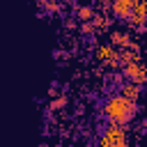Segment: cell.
I'll return each mask as SVG.
<instances>
[{"mask_svg":"<svg viewBox=\"0 0 147 147\" xmlns=\"http://www.w3.org/2000/svg\"><path fill=\"white\" fill-rule=\"evenodd\" d=\"M136 101H129L126 96H110V101L106 103V115L110 122H117V124H126L136 117Z\"/></svg>","mask_w":147,"mask_h":147,"instance_id":"1","label":"cell"},{"mask_svg":"<svg viewBox=\"0 0 147 147\" xmlns=\"http://www.w3.org/2000/svg\"><path fill=\"white\" fill-rule=\"evenodd\" d=\"M99 145H103V147H124V145H126L124 124H117V122H113V124L106 129V133L99 138Z\"/></svg>","mask_w":147,"mask_h":147,"instance_id":"2","label":"cell"},{"mask_svg":"<svg viewBox=\"0 0 147 147\" xmlns=\"http://www.w3.org/2000/svg\"><path fill=\"white\" fill-rule=\"evenodd\" d=\"M124 76L138 85L145 83V67L140 60H133V62H124Z\"/></svg>","mask_w":147,"mask_h":147,"instance_id":"3","label":"cell"},{"mask_svg":"<svg viewBox=\"0 0 147 147\" xmlns=\"http://www.w3.org/2000/svg\"><path fill=\"white\" fill-rule=\"evenodd\" d=\"M133 2H136V0H113V11H115L119 18H124V21H126V16H129V11H131Z\"/></svg>","mask_w":147,"mask_h":147,"instance_id":"4","label":"cell"},{"mask_svg":"<svg viewBox=\"0 0 147 147\" xmlns=\"http://www.w3.org/2000/svg\"><path fill=\"white\" fill-rule=\"evenodd\" d=\"M122 96H126L129 101H138V99H140V85L133 83V80H129V83L122 87Z\"/></svg>","mask_w":147,"mask_h":147,"instance_id":"5","label":"cell"},{"mask_svg":"<svg viewBox=\"0 0 147 147\" xmlns=\"http://www.w3.org/2000/svg\"><path fill=\"white\" fill-rule=\"evenodd\" d=\"M110 41H113V46H129V41H131V37L129 34H124V32H113L110 34Z\"/></svg>","mask_w":147,"mask_h":147,"instance_id":"6","label":"cell"},{"mask_svg":"<svg viewBox=\"0 0 147 147\" xmlns=\"http://www.w3.org/2000/svg\"><path fill=\"white\" fill-rule=\"evenodd\" d=\"M76 16H78V18H80V21H90V18H92V16H94V11H92V7H80V9H78V14H76Z\"/></svg>","mask_w":147,"mask_h":147,"instance_id":"7","label":"cell"},{"mask_svg":"<svg viewBox=\"0 0 147 147\" xmlns=\"http://www.w3.org/2000/svg\"><path fill=\"white\" fill-rule=\"evenodd\" d=\"M64 103H67V99H64V96H60V99H55V101L51 103V110H55V108H62Z\"/></svg>","mask_w":147,"mask_h":147,"instance_id":"8","label":"cell"},{"mask_svg":"<svg viewBox=\"0 0 147 147\" xmlns=\"http://www.w3.org/2000/svg\"><path fill=\"white\" fill-rule=\"evenodd\" d=\"M90 32H94V25H92V21H85V25H83V34H90Z\"/></svg>","mask_w":147,"mask_h":147,"instance_id":"9","label":"cell"}]
</instances>
